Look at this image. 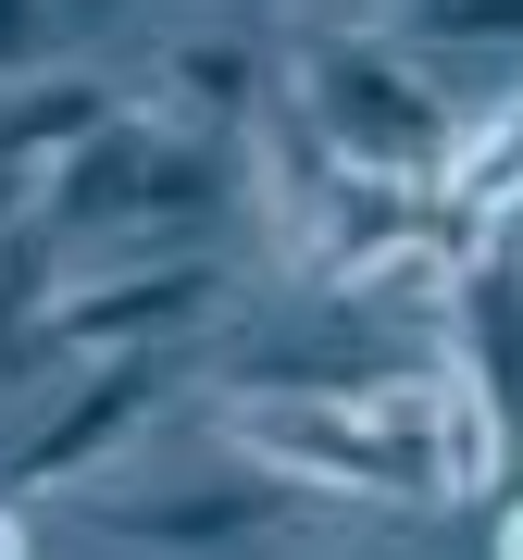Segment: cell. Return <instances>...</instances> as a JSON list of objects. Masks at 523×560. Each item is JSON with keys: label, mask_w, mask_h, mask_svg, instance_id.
Returning <instances> with one entry per match:
<instances>
[{"label": "cell", "mask_w": 523, "mask_h": 560, "mask_svg": "<svg viewBox=\"0 0 523 560\" xmlns=\"http://www.w3.org/2000/svg\"><path fill=\"white\" fill-rule=\"evenodd\" d=\"M437 312H449V386L499 423V460H523V249L474 237Z\"/></svg>", "instance_id": "cell-7"}, {"label": "cell", "mask_w": 523, "mask_h": 560, "mask_svg": "<svg viewBox=\"0 0 523 560\" xmlns=\"http://www.w3.org/2000/svg\"><path fill=\"white\" fill-rule=\"evenodd\" d=\"M150 101L175 113V125H200V138H237V125L262 113V50L237 38V25H187V38L162 50Z\"/></svg>", "instance_id": "cell-9"}, {"label": "cell", "mask_w": 523, "mask_h": 560, "mask_svg": "<svg viewBox=\"0 0 523 560\" xmlns=\"http://www.w3.org/2000/svg\"><path fill=\"white\" fill-rule=\"evenodd\" d=\"M287 101H300V125L349 162V175H374V187H437L449 150H462V113H449L399 50H374V38H300Z\"/></svg>", "instance_id": "cell-3"}, {"label": "cell", "mask_w": 523, "mask_h": 560, "mask_svg": "<svg viewBox=\"0 0 523 560\" xmlns=\"http://www.w3.org/2000/svg\"><path fill=\"white\" fill-rule=\"evenodd\" d=\"M399 38H523V0H423V13H399Z\"/></svg>", "instance_id": "cell-11"}, {"label": "cell", "mask_w": 523, "mask_h": 560, "mask_svg": "<svg viewBox=\"0 0 523 560\" xmlns=\"http://www.w3.org/2000/svg\"><path fill=\"white\" fill-rule=\"evenodd\" d=\"M437 399H449V374H423V361L349 386V399H212V448L312 486V499L423 511V499H449V474H437Z\"/></svg>", "instance_id": "cell-1"}, {"label": "cell", "mask_w": 523, "mask_h": 560, "mask_svg": "<svg viewBox=\"0 0 523 560\" xmlns=\"http://www.w3.org/2000/svg\"><path fill=\"white\" fill-rule=\"evenodd\" d=\"M0 560H25V523H13V499H0Z\"/></svg>", "instance_id": "cell-14"}, {"label": "cell", "mask_w": 523, "mask_h": 560, "mask_svg": "<svg viewBox=\"0 0 523 560\" xmlns=\"http://www.w3.org/2000/svg\"><path fill=\"white\" fill-rule=\"evenodd\" d=\"M25 200H38V187H25V175H0V237L25 224Z\"/></svg>", "instance_id": "cell-13"}, {"label": "cell", "mask_w": 523, "mask_h": 560, "mask_svg": "<svg viewBox=\"0 0 523 560\" xmlns=\"http://www.w3.org/2000/svg\"><path fill=\"white\" fill-rule=\"evenodd\" d=\"M437 212H449V237H511V212H523V88L499 113H474L462 125V150H449V175H437Z\"/></svg>", "instance_id": "cell-10"}, {"label": "cell", "mask_w": 523, "mask_h": 560, "mask_svg": "<svg viewBox=\"0 0 523 560\" xmlns=\"http://www.w3.org/2000/svg\"><path fill=\"white\" fill-rule=\"evenodd\" d=\"M224 300V261H101V287H50V312L25 324V349H13V386L25 374H50V361H113V349H162V337H187Z\"/></svg>", "instance_id": "cell-5"}, {"label": "cell", "mask_w": 523, "mask_h": 560, "mask_svg": "<svg viewBox=\"0 0 523 560\" xmlns=\"http://www.w3.org/2000/svg\"><path fill=\"white\" fill-rule=\"evenodd\" d=\"M50 25H62V0H0V75H38Z\"/></svg>", "instance_id": "cell-12"}, {"label": "cell", "mask_w": 523, "mask_h": 560, "mask_svg": "<svg viewBox=\"0 0 523 560\" xmlns=\"http://www.w3.org/2000/svg\"><path fill=\"white\" fill-rule=\"evenodd\" d=\"M62 25H101V0H62Z\"/></svg>", "instance_id": "cell-15"}, {"label": "cell", "mask_w": 523, "mask_h": 560, "mask_svg": "<svg viewBox=\"0 0 523 560\" xmlns=\"http://www.w3.org/2000/svg\"><path fill=\"white\" fill-rule=\"evenodd\" d=\"M113 113H125V101H113L101 75H88V62H38V75H0V175H25V187H38L50 162L75 150V138H101Z\"/></svg>", "instance_id": "cell-8"}, {"label": "cell", "mask_w": 523, "mask_h": 560, "mask_svg": "<svg viewBox=\"0 0 523 560\" xmlns=\"http://www.w3.org/2000/svg\"><path fill=\"white\" fill-rule=\"evenodd\" d=\"M237 187V138H200L175 113H113L101 138H75L38 175L50 224H101V261H187L200 212Z\"/></svg>", "instance_id": "cell-2"}, {"label": "cell", "mask_w": 523, "mask_h": 560, "mask_svg": "<svg viewBox=\"0 0 523 560\" xmlns=\"http://www.w3.org/2000/svg\"><path fill=\"white\" fill-rule=\"evenodd\" d=\"M312 523V486L262 474V460H200V474L88 499V548H150V560H224V548H287Z\"/></svg>", "instance_id": "cell-4"}, {"label": "cell", "mask_w": 523, "mask_h": 560, "mask_svg": "<svg viewBox=\"0 0 523 560\" xmlns=\"http://www.w3.org/2000/svg\"><path fill=\"white\" fill-rule=\"evenodd\" d=\"M150 399H162V349H113V361H88L62 399L25 423L13 448H0V499H38V486H75L88 460H113L125 436L150 423Z\"/></svg>", "instance_id": "cell-6"}]
</instances>
